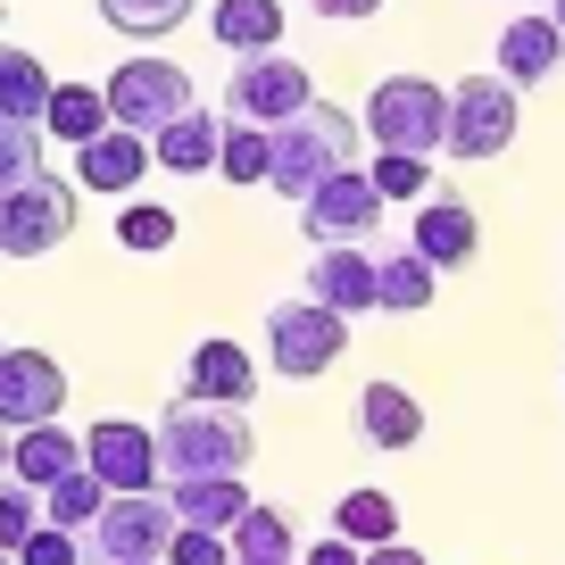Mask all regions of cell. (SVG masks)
Listing matches in <instances>:
<instances>
[{
    "label": "cell",
    "instance_id": "21",
    "mask_svg": "<svg viewBox=\"0 0 565 565\" xmlns=\"http://www.w3.org/2000/svg\"><path fill=\"white\" fill-rule=\"evenodd\" d=\"M433 291H441V266L424 258V249H391V258H374V308H383V317H424Z\"/></svg>",
    "mask_w": 565,
    "mask_h": 565
},
{
    "label": "cell",
    "instance_id": "18",
    "mask_svg": "<svg viewBox=\"0 0 565 565\" xmlns=\"http://www.w3.org/2000/svg\"><path fill=\"white\" fill-rule=\"evenodd\" d=\"M216 150H225V117H216V108H183L175 125H159V134H150V159L167 167V175H209L216 167Z\"/></svg>",
    "mask_w": 565,
    "mask_h": 565
},
{
    "label": "cell",
    "instance_id": "32",
    "mask_svg": "<svg viewBox=\"0 0 565 565\" xmlns=\"http://www.w3.org/2000/svg\"><path fill=\"white\" fill-rule=\"evenodd\" d=\"M25 175H42V125L0 117V192H18Z\"/></svg>",
    "mask_w": 565,
    "mask_h": 565
},
{
    "label": "cell",
    "instance_id": "38",
    "mask_svg": "<svg viewBox=\"0 0 565 565\" xmlns=\"http://www.w3.org/2000/svg\"><path fill=\"white\" fill-rule=\"evenodd\" d=\"M366 565H433V557H424V548H407V541H374Z\"/></svg>",
    "mask_w": 565,
    "mask_h": 565
},
{
    "label": "cell",
    "instance_id": "44",
    "mask_svg": "<svg viewBox=\"0 0 565 565\" xmlns=\"http://www.w3.org/2000/svg\"><path fill=\"white\" fill-rule=\"evenodd\" d=\"M0 565H18V557H9V548H0Z\"/></svg>",
    "mask_w": 565,
    "mask_h": 565
},
{
    "label": "cell",
    "instance_id": "34",
    "mask_svg": "<svg viewBox=\"0 0 565 565\" xmlns=\"http://www.w3.org/2000/svg\"><path fill=\"white\" fill-rule=\"evenodd\" d=\"M117 242H125V249H175V209H159V200L117 209Z\"/></svg>",
    "mask_w": 565,
    "mask_h": 565
},
{
    "label": "cell",
    "instance_id": "23",
    "mask_svg": "<svg viewBox=\"0 0 565 565\" xmlns=\"http://www.w3.org/2000/svg\"><path fill=\"white\" fill-rule=\"evenodd\" d=\"M209 34L225 42L233 58L282 51V0H216V9H209Z\"/></svg>",
    "mask_w": 565,
    "mask_h": 565
},
{
    "label": "cell",
    "instance_id": "19",
    "mask_svg": "<svg viewBox=\"0 0 565 565\" xmlns=\"http://www.w3.org/2000/svg\"><path fill=\"white\" fill-rule=\"evenodd\" d=\"M75 466H84V433H67V424H25L18 433V449H9V475L18 482H34V491H51V482H67Z\"/></svg>",
    "mask_w": 565,
    "mask_h": 565
},
{
    "label": "cell",
    "instance_id": "42",
    "mask_svg": "<svg viewBox=\"0 0 565 565\" xmlns=\"http://www.w3.org/2000/svg\"><path fill=\"white\" fill-rule=\"evenodd\" d=\"M548 18H557V34H565V0H548Z\"/></svg>",
    "mask_w": 565,
    "mask_h": 565
},
{
    "label": "cell",
    "instance_id": "11",
    "mask_svg": "<svg viewBox=\"0 0 565 565\" xmlns=\"http://www.w3.org/2000/svg\"><path fill=\"white\" fill-rule=\"evenodd\" d=\"M84 466L108 482V491H167V466H159V433L150 424H125L100 416L84 433Z\"/></svg>",
    "mask_w": 565,
    "mask_h": 565
},
{
    "label": "cell",
    "instance_id": "13",
    "mask_svg": "<svg viewBox=\"0 0 565 565\" xmlns=\"http://www.w3.org/2000/svg\"><path fill=\"white\" fill-rule=\"evenodd\" d=\"M150 134H125V125H108V134H92V141H75V192H108V200H125L141 175H150Z\"/></svg>",
    "mask_w": 565,
    "mask_h": 565
},
{
    "label": "cell",
    "instance_id": "15",
    "mask_svg": "<svg viewBox=\"0 0 565 565\" xmlns=\"http://www.w3.org/2000/svg\"><path fill=\"white\" fill-rule=\"evenodd\" d=\"M183 399L249 407V399H258V366H249V350H242V341H225V333L192 341V358H183Z\"/></svg>",
    "mask_w": 565,
    "mask_h": 565
},
{
    "label": "cell",
    "instance_id": "2",
    "mask_svg": "<svg viewBox=\"0 0 565 565\" xmlns=\"http://www.w3.org/2000/svg\"><path fill=\"white\" fill-rule=\"evenodd\" d=\"M341 167H358V117L333 108V100H308L300 117L275 125V175H266V192H282L300 209V200L317 192L324 175H341Z\"/></svg>",
    "mask_w": 565,
    "mask_h": 565
},
{
    "label": "cell",
    "instance_id": "40",
    "mask_svg": "<svg viewBox=\"0 0 565 565\" xmlns=\"http://www.w3.org/2000/svg\"><path fill=\"white\" fill-rule=\"evenodd\" d=\"M9 449H18V433H9V424H0V475H9Z\"/></svg>",
    "mask_w": 565,
    "mask_h": 565
},
{
    "label": "cell",
    "instance_id": "28",
    "mask_svg": "<svg viewBox=\"0 0 565 565\" xmlns=\"http://www.w3.org/2000/svg\"><path fill=\"white\" fill-rule=\"evenodd\" d=\"M333 532H341V541H358V548H374V541H399V508H391V491H341Z\"/></svg>",
    "mask_w": 565,
    "mask_h": 565
},
{
    "label": "cell",
    "instance_id": "14",
    "mask_svg": "<svg viewBox=\"0 0 565 565\" xmlns=\"http://www.w3.org/2000/svg\"><path fill=\"white\" fill-rule=\"evenodd\" d=\"M407 249H424V258L441 266H466L482 249V216H475V200H458V192H441V183H433V192H424V209H416V233H407Z\"/></svg>",
    "mask_w": 565,
    "mask_h": 565
},
{
    "label": "cell",
    "instance_id": "22",
    "mask_svg": "<svg viewBox=\"0 0 565 565\" xmlns=\"http://www.w3.org/2000/svg\"><path fill=\"white\" fill-rule=\"evenodd\" d=\"M167 499H175V515H183V524H200V532H233V524H242V508H249L242 475H175V482H167Z\"/></svg>",
    "mask_w": 565,
    "mask_h": 565
},
{
    "label": "cell",
    "instance_id": "6",
    "mask_svg": "<svg viewBox=\"0 0 565 565\" xmlns=\"http://www.w3.org/2000/svg\"><path fill=\"white\" fill-rule=\"evenodd\" d=\"M524 125V92L508 75H466L449 92V159H499Z\"/></svg>",
    "mask_w": 565,
    "mask_h": 565
},
{
    "label": "cell",
    "instance_id": "17",
    "mask_svg": "<svg viewBox=\"0 0 565 565\" xmlns=\"http://www.w3.org/2000/svg\"><path fill=\"white\" fill-rule=\"evenodd\" d=\"M308 300L341 308V317H366L374 308V258L358 242H324L317 258H308Z\"/></svg>",
    "mask_w": 565,
    "mask_h": 565
},
{
    "label": "cell",
    "instance_id": "7",
    "mask_svg": "<svg viewBox=\"0 0 565 565\" xmlns=\"http://www.w3.org/2000/svg\"><path fill=\"white\" fill-rule=\"evenodd\" d=\"M100 92H108V125H125V134H159L192 108V75L175 58H125Z\"/></svg>",
    "mask_w": 565,
    "mask_h": 565
},
{
    "label": "cell",
    "instance_id": "1",
    "mask_svg": "<svg viewBox=\"0 0 565 565\" xmlns=\"http://www.w3.org/2000/svg\"><path fill=\"white\" fill-rule=\"evenodd\" d=\"M150 433H159V466H167V482H175V475H242V466L258 458V433H249L242 407L183 399V391H175V407H167Z\"/></svg>",
    "mask_w": 565,
    "mask_h": 565
},
{
    "label": "cell",
    "instance_id": "41",
    "mask_svg": "<svg viewBox=\"0 0 565 565\" xmlns=\"http://www.w3.org/2000/svg\"><path fill=\"white\" fill-rule=\"evenodd\" d=\"M233 565H300V557H233Z\"/></svg>",
    "mask_w": 565,
    "mask_h": 565
},
{
    "label": "cell",
    "instance_id": "4",
    "mask_svg": "<svg viewBox=\"0 0 565 565\" xmlns=\"http://www.w3.org/2000/svg\"><path fill=\"white\" fill-rule=\"evenodd\" d=\"M341 350H350V317H341V308L308 300V291L266 308V366H275L282 383H317Z\"/></svg>",
    "mask_w": 565,
    "mask_h": 565
},
{
    "label": "cell",
    "instance_id": "3",
    "mask_svg": "<svg viewBox=\"0 0 565 565\" xmlns=\"http://www.w3.org/2000/svg\"><path fill=\"white\" fill-rule=\"evenodd\" d=\"M366 141L374 150H416V159H441L449 150V92L433 75H383L366 92Z\"/></svg>",
    "mask_w": 565,
    "mask_h": 565
},
{
    "label": "cell",
    "instance_id": "31",
    "mask_svg": "<svg viewBox=\"0 0 565 565\" xmlns=\"http://www.w3.org/2000/svg\"><path fill=\"white\" fill-rule=\"evenodd\" d=\"M374 192L383 200H424L433 192V159H416V150H374Z\"/></svg>",
    "mask_w": 565,
    "mask_h": 565
},
{
    "label": "cell",
    "instance_id": "12",
    "mask_svg": "<svg viewBox=\"0 0 565 565\" xmlns=\"http://www.w3.org/2000/svg\"><path fill=\"white\" fill-rule=\"evenodd\" d=\"M58 407H67V366H58L51 350L9 341V350H0V424L25 433V424H51Z\"/></svg>",
    "mask_w": 565,
    "mask_h": 565
},
{
    "label": "cell",
    "instance_id": "9",
    "mask_svg": "<svg viewBox=\"0 0 565 565\" xmlns=\"http://www.w3.org/2000/svg\"><path fill=\"white\" fill-rule=\"evenodd\" d=\"M308 100H317V84H308L300 58H282V51H249L225 75V117H249V125H282V117H300Z\"/></svg>",
    "mask_w": 565,
    "mask_h": 565
},
{
    "label": "cell",
    "instance_id": "20",
    "mask_svg": "<svg viewBox=\"0 0 565 565\" xmlns=\"http://www.w3.org/2000/svg\"><path fill=\"white\" fill-rule=\"evenodd\" d=\"M358 441H366V449H416V441H424V407H416V391L366 383V391H358Z\"/></svg>",
    "mask_w": 565,
    "mask_h": 565
},
{
    "label": "cell",
    "instance_id": "30",
    "mask_svg": "<svg viewBox=\"0 0 565 565\" xmlns=\"http://www.w3.org/2000/svg\"><path fill=\"white\" fill-rule=\"evenodd\" d=\"M200 0H100V18L117 25V34H141V42H159V34H175L183 18H192Z\"/></svg>",
    "mask_w": 565,
    "mask_h": 565
},
{
    "label": "cell",
    "instance_id": "25",
    "mask_svg": "<svg viewBox=\"0 0 565 565\" xmlns=\"http://www.w3.org/2000/svg\"><path fill=\"white\" fill-rule=\"evenodd\" d=\"M42 108H51V75H42V58L18 51V42H0V117L42 125Z\"/></svg>",
    "mask_w": 565,
    "mask_h": 565
},
{
    "label": "cell",
    "instance_id": "33",
    "mask_svg": "<svg viewBox=\"0 0 565 565\" xmlns=\"http://www.w3.org/2000/svg\"><path fill=\"white\" fill-rule=\"evenodd\" d=\"M34 524H42V491H34V482H18V475H0V548L18 557Z\"/></svg>",
    "mask_w": 565,
    "mask_h": 565
},
{
    "label": "cell",
    "instance_id": "45",
    "mask_svg": "<svg viewBox=\"0 0 565 565\" xmlns=\"http://www.w3.org/2000/svg\"><path fill=\"white\" fill-rule=\"evenodd\" d=\"M0 350H9V341H0Z\"/></svg>",
    "mask_w": 565,
    "mask_h": 565
},
{
    "label": "cell",
    "instance_id": "37",
    "mask_svg": "<svg viewBox=\"0 0 565 565\" xmlns=\"http://www.w3.org/2000/svg\"><path fill=\"white\" fill-rule=\"evenodd\" d=\"M300 565H366V548H358V541H341V532H333V541H317Z\"/></svg>",
    "mask_w": 565,
    "mask_h": 565
},
{
    "label": "cell",
    "instance_id": "26",
    "mask_svg": "<svg viewBox=\"0 0 565 565\" xmlns=\"http://www.w3.org/2000/svg\"><path fill=\"white\" fill-rule=\"evenodd\" d=\"M42 134H51V141H92V134H108V92H100V84H51Z\"/></svg>",
    "mask_w": 565,
    "mask_h": 565
},
{
    "label": "cell",
    "instance_id": "35",
    "mask_svg": "<svg viewBox=\"0 0 565 565\" xmlns=\"http://www.w3.org/2000/svg\"><path fill=\"white\" fill-rule=\"evenodd\" d=\"M18 565H84V532L34 524V532H25V548H18Z\"/></svg>",
    "mask_w": 565,
    "mask_h": 565
},
{
    "label": "cell",
    "instance_id": "43",
    "mask_svg": "<svg viewBox=\"0 0 565 565\" xmlns=\"http://www.w3.org/2000/svg\"><path fill=\"white\" fill-rule=\"evenodd\" d=\"M125 565H167V557H125Z\"/></svg>",
    "mask_w": 565,
    "mask_h": 565
},
{
    "label": "cell",
    "instance_id": "5",
    "mask_svg": "<svg viewBox=\"0 0 565 565\" xmlns=\"http://www.w3.org/2000/svg\"><path fill=\"white\" fill-rule=\"evenodd\" d=\"M175 499L167 491H108V508L92 515L84 548L92 565H125V557H167V541H175Z\"/></svg>",
    "mask_w": 565,
    "mask_h": 565
},
{
    "label": "cell",
    "instance_id": "24",
    "mask_svg": "<svg viewBox=\"0 0 565 565\" xmlns=\"http://www.w3.org/2000/svg\"><path fill=\"white\" fill-rule=\"evenodd\" d=\"M216 175L258 192L275 175V125H249V117H225V150H216Z\"/></svg>",
    "mask_w": 565,
    "mask_h": 565
},
{
    "label": "cell",
    "instance_id": "10",
    "mask_svg": "<svg viewBox=\"0 0 565 565\" xmlns=\"http://www.w3.org/2000/svg\"><path fill=\"white\" fill-rule=\"evenodd\" d=\"M374 225H383V192H374V175H358V167L324 175L317 192L300 200V233H308V249H324V242H366Z\"/></svg>",
    "mask_w": 565,
    "mask_h": 565
},
{
    "label": "cell",
    "instance_id": "39",
    "mask_svg": "<svg viewBox=\"0 0 565 565\" xmlns=\"http://www.w3.org/2000/svg\"><path fill=\"white\" fill-rule=\"evenodd\" d=\"M308 9H317V18H374L383 0H308Z\"/></svg>",
    "mask_w": 565,
    "mask_h": 565
},
{
    "label": "cell",
    "instance_id": "27",
    "mask_svg": "<svg viewBox=\"0 0 565 565\" xmlns=\"http://www.w3.org/2000/svg\"><path fill=\"white\" fill-rule=\"evenodd\" d=\"M108 508V482L92 475V466H75L67 482H51L42 491V524H67V532H92V515Z\"/></svg>",
    "mask_w": 565,
    "mask_h": 565
},
{
    "label": "cell",
    "instance_id": "16",
    "mask_svg": "<svg viewBox=\"0 0 565 565\" xmlns=\"http://www.w3.org/2000/svg\"><path fill=\"white\" fill-rule=\"evenodd\" d=\"M557 58H565L557 18H548V9H515L508 34H499V75H508L515 92H532V84H548V75H557Z\"/></svg>",
    "mask_w": 565,
    "mask_h": 565
},
{
    "label": "cell",
    "instance_id": "29",
    "mask_svg": "<svg viewBox=\"0 0 565 565\" xmlns=\"http://www.w3.org/2000/svg\"><path fill=\"white\" fill-rule=\"evenodd\" d=\"M225 541H233V557H300V532H291V515H282V508H258V499L242 508V524H233Z\"/></svg>",
    "mask_w": 565,
    "mask_h": 565
},
{
    "label": "cell",
    "instance_id": "8",
    "mask_svg": "<svg viewBox=\"0 0 565 565\" xmlns=\"http://www.w3.org/2000/svg\"><path fill=\"white\" fill-rule=\"evenodd\" d=\"M75 233V183L25 175L18 192H0V258H42Z\"/></svg>",
    "mask_w": 565,
    "mask_h": 565
},
{
    "label": "cell",
    "instance_id": "36",
    "mask_svg": "<svg viewBox=\"0 0 565 565\" xmlns=\"http://www.w3.org/2000/svg\"><path fill=\"white\" fill-rule=\"evenodd\" d=\"M167 565H233V541H225V532H200V524H175Z\"/></svg>",
    "mask_w": 565,
    "mask_h": 565
}]
</instances>
